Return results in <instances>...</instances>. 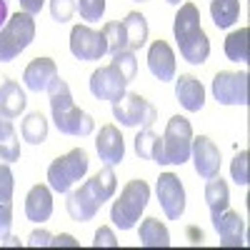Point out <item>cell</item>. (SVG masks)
I'll return each mask as SVG.
<instances>
[{
    "label": "cell",
    "mask_w": 250,
    "mask_h": 250,
    "mask_svg": "<svg viewBox=\"0 0 250 250\" xmlns=\"http://www.w3.org/2000/svg\"><path fill=\"white\" fill-rule=\"evenodd\" d=\"M48 93H50V113H53V120H55V128L62 135L85 138V135H90L95 130L93 115H88L85 110H80L73 103L68 83L62 80L60 75L48 85Z\"/></svg>",
    "instance_id": "1"
},
{
    "label": "cell",
    "mask_w": 250,
    "mask_h": 250,
    "mask_svg": "<svg viewBox=\"0 0 250 250\" xmlns=\"http://www.w3.org/2000/svg\"><path fill=\"white\" fill-rule=\"evenodd\" d=\"M175 43L180 48L183 60L190 65H203L210 55V40H208L203 25H200V10L193 3H183L175 20H173Z\"/></svg>",
    "instance_id": "2"
},
{
    "label": "cell",
    "mask_w": 250,
    "mask_h": 250,
    "mask_svg": "<svg viewBox=\"0 0 250 250\" xmlns=\"http://www.w3.org/2000/svg\"><path fill=\"white\" fill-rule=\"evenodd\" d=\"M150 200V188L145 180H130L128 185L120 190V198L110 208V220L120 228V230H130L138 225L145 205Z\"/></svg>",
    "instance_id": "3"
},
{
    "label": "cell",
    "mask_w": 250,
    "mask_h": 250,
    "mask_svg": "<svg viewBox=\"0 0 250 250\" xmlns=\"http://www.w3.org/2000/svg\"><path fill=\"white\" fill-rule=\"evenodd\" d=\"M35 38V20L28 13H15L0 28V62H10L23 53Z\"/></svg>",
    "instance_id": "4"
},
{
    "label": "cell",
    "mask_w": 250,
    "mask_h": 250,
    "mask_svg": "<svg viewBox=\"0 0 250 250\" xmlns=\"http://www.w3.org/2000/svg\"><path fill=\"white\" fill-rule=\"evenodd\" d=\"M88 153L85 150H70L68 155H60L50 163V168H48V185H50V190L55 193H68L73 183H78L83 175L88 173Z\"/></svg>",
    "instance_id": "5"
},
{
    "label": "cell",
    "mask_w": 250,
    "mask_h": 250,
    "mask_svg": "<svg viewBox=\"0 0 250 250\" xmlns=\"http://www.w3.org/2000/svg\"><path fill=\"white\" fill-rule=\"evenodd\" d=\"M190 145H193V128L190 120L183 115H173L168 120V128L163 135V158L165 165H183L190 158Z\"/></svg>",
    "instance_id": "6"
},
{
    "label": "cell",
    "mask_w": 250,
    "mask_h": 250,
    "mask_svg": "<svg viewBox=\"0 0 250 250\" xmlns=\"http://www.w3.org/2000/svg\"><path fill=\"white\" fill-rule=\"evenodd\" d=\"M113 115L125 128H150L158 120V110L140 93H125L118 103H113Z\"/></svg>",
    "instance_id": "7"
},
{
    "label": "cell",
    "mask_w": 250,
    "mask_h": 250,
    "mask_svg": "<svg viewBox=\"0 0 250 250\" xmlns=\"http://www.w3.org/2000/svg\"><path fill=\"white\" fill-rule=\"evenodd\" d=\"M213 95L220 105H248V73L220 70L213 78Z\"/></svg>",
    "instance_id": "8"
},
{
    "label": "cell",
    "mask_w": 250,
    "mask_h": 250,
    "mask_svg": "<svg viewBox=\"0 0 250 250\" xmlns=\"http://www.w3.org/2000/svg\"><path fill=\"white\" fill-rule=\"evenodd\" d=\"M128 78H125L113 62L105 68H98L93 75H90V93L98 98V100H110V103H118L125 93H128Z\"/></svg>",
    "instance_id": "9"
},
{
    "label": "cell",
    "mask_w": 250,
    "mask_h": 250,
    "mask_svg": "<svg viewBox=\"0 0 250 250\" xmlns=\"http://www.w3.org/2000/svg\"><path fill=\"white\" fill-rule=\"evenodd\" d=\"M155 193L160 200V208L168 220H180L183 210H185V188L180 183L178 175L173 173H163L155 183Z\"/></svg>",
    "instance_id": "10"
},
{
    "label": "cell",
    "mask_w": 250,
    "mask_h": 250,
    "mask_svg": "<svg viewBox=\"0 0 250 250\" xmlns=\"http://www.w3.org/2000/svg\"><path fill=\"white\" fill-rule=\"evenodd\" d=\"M70 53L78 60H100L108 53V40L88 25H75L70 30Z\"/></svg>",
    "instance_id": "11"
},
{
    "label": "cell",
    "mask_w": 250,
    "mask_h": 250,
    "mask_svg": "<svg viewBox=\"0 0 250 250\" xmlns=\"http://www.w3.org/2000/svg\"><path fill=\"white\" fill-rule=\"evenodd\" d=\"M190 155H193V163H195V170L203 180H210L220 173V150L215 148V143L208 135L193 138Z\"/></svg>",
    "instance_id": "12"
},
{
    "label": "cell",
    "mask_w": 250,
    "mask_h": 250,
    "mask_svg": "<svg viewBox=\"0 0 250 250\" xmlns=\"http://www.w3.org/2000/svg\"><path fill=\"white\" fill-rule=\"evenodd\" d=\"M65 208H68V215L78 223H88L98 215L100 210V200L93 195V190L88 188V183H83L78 190H68V200H65Z\"/></svg>",
    "instance_id": "13"
},
{
    "label": "cell",
    "mask_w": 250,
    "mask_h": 250,
    "mask_svg": "<svg viewBox=\"0 0 250 250\" xmlns=\"http://www.w3.org/2000/svg\"><path fill=\"white\" fill-rule=\"evenodd\" d=\"M95 150L100 155V160L105 165H118L123 163L125 158V143H123V135L115 125H103L100 133H98V140H95Z\"/></svg>",
    "instance_id": "14"
},
{
    "label": "cell",
    "mask_w": 250,
    "mask_h": 250,
    "mask_svg": "<svg viewBox=\"0 0 250 250\" xmlns=\"http://www.w3.org/2000/svg\"><path fill=\"white\" fill-rule=\"evenodd\" d=\"M148 68L160 83L175 80V53H173V48L165 43V40H155V43L150 45V50H148Z\"/></svg>",
    "instance_id": "15"
},
{
    "label": "cell",
    "mask_w": 250,
    "mask_h": 250,
    "mask_svg": "<svg viewBox=\"0 0 250 250\" xmlns=\"http://www.w3.org/2000/svg\"><path fill=\"white\" fill-rule=\"evenodd\" d=\"M213 228L218 230V235L223 238L220 245L223 248H240L243 245V235H245V223L238 213H233L230 208H225L223 213H218L213 218Z\"/></svg>",
    "instance_id": "16"
},
{
    "label": "cell",
    "mask_w": 250,
    "mask_h": 250,
    "mask_svg": "<svg viewBox=\"0 0 250 250\" xmlns=\"http://www.w3.org/2000/svg\"><path fill=\"white\" fill-rule=\"evenodd\" d=\"M55 78H58V65H55L53 58H35L30 65L25 68V73H23L25 88L33 90V93L48 90V85Z\"/></svg>",
    "instance_id": "17"
},
{
    "label": "cell",
    "mask_w": 250,
    "mask_h": 250,
    "mask_svg": "<svg viewBox=\"0 0 250 250\" xmlns=\"http://www.w3.org/2000/svg\"><path fill=\"white\" fill-rule=\"evenodd\" d=\"M175 98L188 113H198L205 105V88L195 75H180L175 80Z\"/></svg>",
    "instance_id": "18"
},
{
    "label": "cell",
    "mask_w": 250,
    "mask_h": 250,
    "mask_svg": "<svg viewBox=\"0 0 250 250\" xmlns=\"http://www.w3.org/2000/svg\"><path fill=\"white\" fill-rule=\"evenodd\" d=\"M25 215L33 223H48L53 215V193L50 185H33L25 198Z\"/></svg>",
    "instance_id": "19"
},
{
    "label": "cell",
    "mask_w": 250,
    "mask_h": 250,
    "mask_svg": "<svg viewBox=\"0 0 250 250\" xmlns=\"http://www.w3.org/2000/svg\"><path fill=\"white\" fill-rule=\"evenodd\" d=\"M28 98L23 93V88L15 80H10L8 75H0V110L8 113L10 118H18L25 110Z\"/></svg>",
    "instance_id": "20"
},
{
    "label": "cell",
    "mask_w": 250,
    "mask_h": 250,
    "mask_svg": "<svg viewBox=\"0 0 250 250\" xmlns=\"http://www.w3.org/2000/svg\"><path fill=\"white\" fill-rule=\"evenodd\" d=\"M123 23L125 30V43H128V50H140L145 43H148V20H145L143 13H128Z\"/></svg>",
    "instance_id": "21"
},
{
    "label": "cell",
    "mask_w": 250,
    "mask_h": 250,
    "mask_svg": "<svg viewBox=\"0 0 250 250\" xmlns=\"http://www.w3.org/2000/svg\"><path fill=\"white\" fill-rule=\"evenodd\" d=\"M0 158L5 163L20 160V140L13 128V118L0 110Z\"/></svg>",
    "instance_id": "22"
},
{
    "label": "cell",
    "mask_w": 250,
    "mask_h": 250,
    "mask_svg": "<svg viewBox=\"0 0 250 250\" xmlns=\"http://www.w3.org/2000/svg\"><path fill=\"white\" fill-rule=\"evenodd\" d=\"M135 153L143 160H153L158 165H165V158H163V135L153 133L150 128H143L135 135Z\"/></svg>",
    "instance_id": "23"
},
{
    "label": "cell",
    "mask_w": 250,
    "mask_h": 250,
    "mask_svg": "<svg viewBox=\"0 0 250 250\" xmlns=\"http://www.w3.org/2000/svg\"><path fill=\"white\" fill-rule=\"evenodd\" d=\"M205 203H208V210H210V218H215L230 205V190H228V183L223 178L215 175L205 183Z\"/></svg>",
    "instance_id": "24"
},
{
    "label": "cell",
    "mask_w": 250,
    "mask_h": 250,
    "mask_svg": "<svg viewBox=\"0 0 250 250\" xmlns=\"http://www.w3.org/2000/svg\"><path fill=\"white\" fill-rule=\"evenodd\" d=\"M140 245L143 248H168L170 245V233L160 220L155 218H145L140 223Z\"/></svg>",
    "instance_id": "25"
},
{
    "label": "cell",
    "mask_w": 250,
    "mask_h": 250,
    "mask_svg": "<svg viewBox=\"0 0 250 250\" xmlns=\"http://www.w3.org/2000/svg\"><path fill=\"white\" fill-rule=\"evenodd\" d=\"M88 183V188L93 190V195L100 200V205L105 203V200H110L113 195H115V190H118V178H115V173H113V168L110 165H105V168H100L90 180H85Z\"/></svg>",
    "instance_id": "26"
},
{
    "label": "cell",
    "mask_w": 250,
    "mask_h": 250,
    "mask_svg": "<svg viewBox=\"0 0 250 250\" xmlns=\"http://www.w3.org/2000/svg\"><path fill=\"white\" fill-rule=\"evenodd\" d=\"M20 135L30 145H43L48 140V120L43 113H30L23 125H20Z\"/></svg>",
    "instance_id": "27"
},
{
    "label": "cell",
    "mask_w": 250,
    "mask_h": 250,
    "mask_svg": "<svg viewBox=\"0 0 250 250\" xmlns=\"http://www.w3.org/2000/svg\"><path fill=\"white\" fill-rule=\"evenodd\" d=\"M225 55L233 62H248L250 55V30L240 28L225 38Z\"/></svg>",
    "instance_id": "28"
},
{
    "label": "cell",
    "mask_w": 250,
    "mask_h": 250,
    "mask_svg": "<svg viewBox=\"0 0 250 250\" xmlns=\"http://www.w3.org/2000/svg\"><path fill=\"white\" fill-rule=\"evenodd\" d=\"M210 18L218 28H230L240 18V0H210Z\"/></svg>",
    "instance_id": "29"
},
{
    "label": "cell",
    "mask_w": 250,
    "mask_h": 250,
    "mask_svg": "<svg viewBox=\"0 0 250 250\" xmlns=\"http://www.w3.org/2000/svg\"><path fill=\"white\" fill-rule=\"evenodd\" d=\"M108 40V53H118V50H128V43H125V30H123V23H105L100 30Z\"/></svg>",
    "instance_id": "30"
},
{
    "label": "cell",
    "mask_w": 250,
    "mask_h": 250,
    "mask_svg": "<svg viewBox=\"0 0 250 250\" xmlns=\"http://www.w3.org/2000/svg\"><path fill=\"white\" fill-rule=\"evenodd\" d=\"M113 65L128 80H133L135 73H138V60H135L133 50H118V53H113Z\"/></svg>",
    "instance_id": "31"
},
{
    "label": "cell",
    "mask_w": 250,
    "mask_h": 250,
    "mask_svg": "<svg viewBox=\"0 0 250 250\" xmlns=\"http://www.w3.org/2000/svg\"><path fill=\"white\" fill-rule=\"evenodd\" d=\"M78 10H80L83 20L95 23V20H100L103 13H105V0H78Z\"/></svg>",
    "instance_id": "32"
},
{
    "label": "cell",
    "mask_w": 250,
    "mask_h": 250,
    "mask_svg": "<svg viewBox=\"0 0 250 250\" xmlns=\"http://www.w3.org/2000/svg\"><path fill=\"white\" fill-rule=\"evenodd\" d=\"M75 13V0H50V15L55 23H68Z\"/></svg>",
    "instance_id": "33"
},
{
    "label": "cell",
    "mask_w": 250,
    "mask_h": 250,
    "mask_svg": "<svg viewBox=\"0 0 250 250\" xmlns=\"http://www.w3.org/2000/svg\"><path fill=\"white\" fill-rule=\"evenodd\" d=\"M230 175L238 185H248L250 183V173H248V150H243L240 155H235L233 165H230Z\"/></svg>",
    "instance_id": "34"
},
{
    "label": "cell",
    "mask_w": 250,
    "mask_h": 250,
    "mask_svg": "<svg viewBox=\"0 0 250 250\" xmlns=\"http://www.w3.org/2000/svg\"><path fill=\"white\" fill-rule=\"evenodd\" d=\"M13 170H10V163H0V200H13Z\"/></svg>",
    "instance_id": "35"
},
{
    "label": "cell",
    "mask_w": 250,
    "mask_h": 250,
    "mask_svg": "<svg viewBox=\"0 0 250 250\" xmlns=\"http://www.w3.org/2000/svg\"><path fill=\"white\" fill-rule=\"evenodd\" d=\"M13 225V200H0V240L10 235Z\"/></svg>",
    "instance_id": "36"
},
{
    "label": "cell",
    "mask_w": 250,
    "mask_h": 250,
    "mask_svg": "<svg viewBox=\"0 0 250 250\" xmlns=\"http://www.w3.org/2000/svg\"><path fill=\"white\" fill-rule=\"evenodd\" d=\"M93 245H95V248H118V240H115V235H113L110 228L100 225V228H98V233H95Z\"/></svg>",
    "instance_id": "37"
},
{
    "label": "cell",
    "mask_w": 250,
    "mask_h": 250,
    "mask_svg": "<svg viewBox=\"0 0 250 250\" xmlns=\"http://www.w3.org/2000/svg\"><path fill=\"white\" fill-rule=\"evenodd\" d=\"M50 233L48 230H35V233H30V238H28V245L30 248H50Z\"/></svg>",
    "instance_id": "38"
},
{
    "label": "cell",
    "mask_w": 250,
    "mask_h": 250,
    "mask_svg": "<svg viewBox=\"0 0 250 250\" xmlns=\"http://www.w3.org/2000/svg\"><path fill=\"white\" fill-rule=\"evenodd\" d=\"M50 248H78V240L73 235H53L50 238Z\"/></svg>",
    "instance_id": "39"
},
{
    "label": "cell",
    "mask_w": 250,
    "mask_h": 250,
    "mask_svg": "<svg viewBox=\"0 0 250 250\" xmlns=\"http://www.w3.org/2000/svg\"><path fill=\"white\" fill-rule=\"evenodd\" d=\"M43 5H45V0H20V8H23V13H28V15H33V18L43 10Z\"/></svg>",
    "instance_id": "40"
},
{
    "label": "cell",
    "mask_w": 250,
    "mask_h": 250,
    "mask_svg": "<svg viewBox=\"0 0 250 250\" xmlns=\"http://www.w3.org/2000/svg\"><path fill=\"white\" fill-rule=\"evenodd\" d=\"M5 20H8V3H5V0H0V28L5 25Z\"/></svg>",
    "instance_id": "41"
},
{
    "label": "cell",
    "mask_w": 250,
    "mask_h": 250,
    "mask_svg": "<svg viewBox=\"0 0 250 250\" xmlns=\"http://www.w3.org/2000/svg\"><path fill=\"white\" fill-rule=\"evenodd\" d=\"M5 245H13V248H18V245H20V240H18V238H13V235H8V238H5Z\"/></svg>",
    "instance_id": "42"
},
{
    "label": "cell",
    "mask_w": 250,
    "mask_h": 250,
    "mask_svg": "<svg viewBox=\"0 0 250 250\" xmlns=\"http://www.w3.org/2000/svg\"><path fill=\"white\" fill-rule=\"evenodd\" d=\"M165 3H170V5H180V0H165Z\"/></svg>",
    "instance_id": "43"
},
{
    "label": "cell",
    "mask_w": 250,
    "mask_h": 250,
    "mask_svg": "<svg viewBox=\"0 0 250 250\" xmlns=\"http://www.w3.org/2000/svg\"><path fill=\"white\" fill-rule=\"evenodd\" d=\"M138 3H145V0H138Z\"/></svg>",
    "instance_id": "44"
},
{
    "label": "cell",
    "mask_w": 250,
    "mask_h": 250,
    "mask_svg": "<svg viewBox=\"0 0 250 250\" xmlns=\"http://www.w3.org/2000/svg\"><path fill=\"white\" fill-rule=\"evenodd\" d=\"M0 163H3V158H0Z\"/></svg>",
    "instance_id": "45"
}]
</instances>
